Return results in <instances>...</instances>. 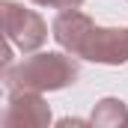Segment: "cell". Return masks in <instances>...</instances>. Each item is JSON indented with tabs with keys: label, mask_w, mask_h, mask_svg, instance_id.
Wrapping results in <instances>:
<instances>
[{
	"label": "cell",
	"mask_w": 128,
	"mask_h": 128,
	"mask_svg": "<svg viewBox=\"0 0 128 128\" xmlns=\"http://www.w3.org/2000/svg\"><path fill=\"white\" fill-rule=\"evenodd\" d=\"M78 78H80V66L72 54L33 51V57H24L18 66L9 68L3 86L9 92H54L78 84Z\"/></svg>",
	"instance_id": "obj_1"
},
{
	"label": "cell",
	"mask_w": 128,
	"mask_h": 128,
	"mask_svg": "<svg viewBox=\"0 0 128 128\" xmlns=\"http://www.w3.org/2000/svg\"><path fill=\"white\" fill-rule=\"evenodd\" d=\"M0 30L12 42V48L24 54L39 51L48 39V24L42 21V15L33 9H24L15 0H0Z\"/></svg>",
	"instance_id": "obj_2"
},
{
	"label": "cell",
	"mask_w": 128,
	"mask_h": 128,
	"mask_svg": "<svg viewBox=\"0 0 128 128\" xmlns=\"http://www.w3.org/2000/svg\"><path fill=\"white\" fill-rule=\"evenodd\" d=\"M78 60H90L101 66L128 63V27H92L80 45Z\"/></svg>",
	"instance_id": "obj_3"
},
{
	"label": "cell",
	"mask_w": 128,
	"mask_h": 128,
	"mask_svg": "<svg viewBox=\"0 0 128 128\" xmlns=\"http://www.w3.org/2000/svg\"><path fill=\"white\" fill-rule=\"evenodd\" d=\"M51 122V107L42 92H9V101L0 110V128H33Z\"/></svg>",
	"instance_id": "obj_4"
},
{
	"label": "cell",
	"mask_w": 128,
	"mask_h": 128,
	"mask_svg": "<svg viewBox=\"0 0 128 128\" xmlns=\"http://www.w3.org/2000/svg\"><path fill=\"white\" fill-rule=\"evenodd\" d=\"M92 27H96V24H92L90 15H84V12H78V9H63V12L54 18V24H51V36L57 39V45L63 48L66 54L78 57V54H80V45H84V39H86V33L92 30Z\"/></svg>",
	"instance_id": "obj_5"
},
{
	"label": "cell",
	"mask_w": 128,
	"mask_h": 128,
	"mask_svg": "<svg viewBox=\"0 0 128 128\" xmlns=\"http://www.w3.org/2000/svg\"><path fill=\"white\" fill-rule=\"evenodd\" d=\"M90 122L98 128H119L128 125V104L122 98H101L90 116Z\"/></svg>",
	"instance_id": "obj_6"
},
{
	"label": "cell",
	"mask_w": 128,
	"mask_h": 128,
	"mask_svg": "<svg viewBox=\"0 0 128 128\" xmlns=\"http://www.w3.org/2000/svg\"><path fill=\"white\" fill-rule=\"evenodd\" d=\"M9 68H12V42H9V39L3 36V30H0V84L6 80Z\"/></svg>",
	"instance_id": "obj_7"
},
{
	"label": "cell",
	"mask_w": 128,
	"mask_h": 128,
	"mask_svg": "<svg viewBox=\"0 0 128 128\" xmlns=\"http://www.w3.org/2000/svg\"><path fill=\"white\" fill-rule=\"evenodd\" d=\"M36 6H48V9H78L84 0H33Z\"/></svg>",
	"instance_id": "obj_8"
}]
</instances>
